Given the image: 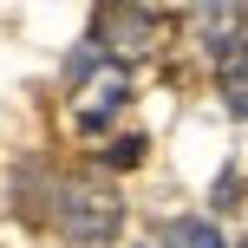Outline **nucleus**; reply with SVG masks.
<instances>
[{
	"instance_id": "obj_1",
	"label": "nucleus",
	"mask_w": 248,
	"mask_h": 248,
	"mask_svg": "<svg viewBox=\"0 0 248 248\" xmlns=\"http://www.w3.org/2000/svg\"><path fill=\"white\" fill-rule=\"evenodd\" d=\"M52 229L72 248H111L124 235V196L98 176H65L52 189Z\"/></svg>"
},
{
	"instance_id": "obj_2",
	"label": "nucleus",
	"mask_w": 248,
	"mask_h": 248,
	"mask_svg": "<svg viewBox=\"0 0 248 248\" xmlns=\"http://www.w3.org/2000/svg\"><path fill=\"white\" fill-rule=\"evenodd\" d=\"M124 105H131V72H124V65H111V72H98L85 85V98H78V131L85 137H98L105 124H111Z\"/></svg>"
},
{
	"instance_id": "obj_3",
	"label": "nucleus",
	"mask_w": 248,
	"mask_h": 248,
	"mask_svg": "<svg viewBox=\"0 0 248 248\" xmlns=\"http://www.w3.org/2000/svg\"><path fill=\"white\" fill-rule=\"evenodd\" d=\"M163 242H170V248H229L209 216H176V222L163 229Z\"/></svg>"
},
{
	"instance_id": "obj_4",
	"label": "nucleus",
	"mask_w": 248,
	"mask_h": 248,
	"mask_svg": "<svg viewBox=\"0 0 248 248\" xmlns=\"http://www.w3.org/2000/svg\"><path fill=\"white\" fill-rule=\"evenodd\" d=\"M98 65H105V39L92 33V39H78V52L65 59V85H78V78H92Z\"/></svg>"
},
{
	"instance_id": "obj_5",
	"label": "nucleus",
	"mask_w": 248,
	"mask_h": 248,
	"mask_svg": "<svg viewBox=\"0 0 248 248\" xmlns=\"http://www.w3.org/2000/svg\"><path fill=\"white\" fill-rule=\"evenodd\" d=\"M105 163H111V170H131V163H144V131L111 137V144H105Z\"/></svg>"
},
{
	"instance_id": "obj_6",
	"label": "nucleus",
	"mask_w": 248,
	"mask_h": 248,
	"mask_svg": "<svg viewBox=\"0 0 248 248\" xmlns=\"http://www.w3.org/2000/svg\"><path fill=\"white\" fill-rule=\"evenodd\" d=\"M216 78H222V105H229V118L248 124V72H216Z\"/></svg>"
},
{
	"instance_id": "obj_7",
	"label": "nucleus",
	"mask_w": 248,
	"mask_h": 248,
	"mask_svg": "<svg viewBox=\"0 0 248 248\" xmlns=\"http://www.w3.org/2000/svg\"><path fill=\"white\" fill-rule=\"evenodd\" d=\"M235 196H242V176H235V163H229V170L216 176V189H209V209H235Z\"/></svg>"
}]
</instances>
